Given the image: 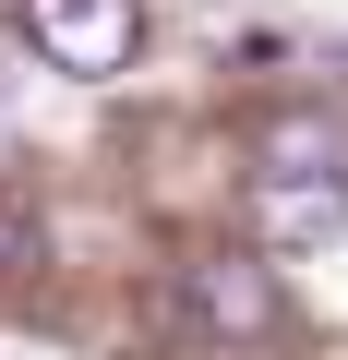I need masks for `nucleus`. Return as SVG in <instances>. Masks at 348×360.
I'll return each mask as SVG.
<instances>
[{
	"instance_id": "obj_1",
	"label": "nucleus",
	"mask_w": 348,
	"mask_h": 360,
	"mask_svg": "<svg viewBox=\"0 0 348 360\" xmlns=\"http://www.w3.org/2000/svg\"><path fill=\"white\" fill-rule=\"evenodd\" d=\"M25 37H37V60H49V72L108 84V72H132L144 13H132V0H25Z\"/></svg>"
},
{
	"instance_id": "obj_3",
	"label": "nucleus",
	"mask_w": 348,
	"mask_h": 360,
	"mask_svg": "<svg viewBox=\"0 0 348 360\" xmlns=\"http://www.w3.org/2000/svg\"><path fill=\"white\" fill-rule=\"evenodd\" d=\"M348 229V168H264L252 180V240L264 252H300V240H336Z\"/></svg>"
},
{
	"instance_id": "obj_4",
	"label": "nucleus",
	"mask_w": 348,
	"mask_h": 360,
	"mask_svg": "<svg viewBox=\"0 0 348 360\" xmlns=\"http://www.w3.org/2000/svg\"><path fill=\"white\" fill-rule=\"evenodd\" d=\"M13 264H37V217H25V205H0V276H13Z\"/></svg>"
},
{
	"instance_id": "obj_2",
	"label": "nucleus",
	"mask_w": 348,
	"mask_h": 360,
	"mask_svg": "<svg viewBox=\"0 0 348 360\" xmlns=\"http://www.w3.org/2000/svg\"><path fill=\"white\" fill-rule=\"evenodd\" d=\"M181 324H193V336H217V348H264V336L288 324V300H276V276H264V264L205 252V264L181 276Z\"/></svg>"
}]
</instances>
